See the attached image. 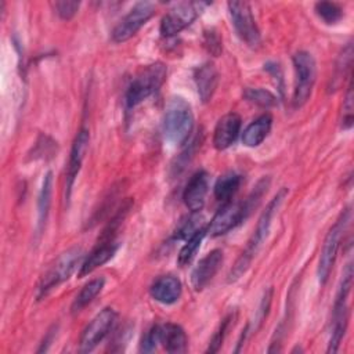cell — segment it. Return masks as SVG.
Instances as JSON below:
<instances>
[{"instance_id": "d4e9b609", "label": "cell", "mask_w": 354, "mask_h": 354, "mask_svg": "<svg viewBox=\"0 0 354 354\" xmlns=\"http://www.w3.org/2000/svg\"><path fill=\"white\" fill-rule=\"evenodd\" d=\"M243 97L249 102L256 104L261 108H272V106H277V104H278V98L271 91H268L266 88H260V87L246 88L243 93Z\"/></svg>"}, {"instance_id": "8992f818", "label": "cell", "mask_w": 354, "mask_h": 354, "mask_svg": "<svg viewBox=\"0 0 354 354\" xmlns=\"http://www.w3.org/2000/svg\"><path fill=\"white\" fill-rule=\"evenodd\" d=\"M293 66L296 79L292 102L295 108H300L311 95L317 77V64L308 51H297L293 55Z\"/></svg>"}, {"instance_id": "f546056e", "label": "cell", "mask_w": 354, "mask_h": 354, "mask_svg": "<svg viewBox=\"0 0 354 354\" xmlns=\"http://www.w3.org/2000/svg\"><path fill=\"white\" fill-rule=\"evenodd\" d=\"M231 319H232V314H228V315L221 321L218 329L216 330V333L213 335V337H212V340H210V343H209L207 353H216V351H218V348H220L221 344H223V340H224V336H225V332H227V329H228V325H230Z\"/></svg>"}, {"instance_id": "e575fe53", "label": "cell", "mask_w": 354, "mask_h": 354, "mask_svg": "<svg viewBox=\"0 0 354 354\" xmlns=\"http://www.w3.org/2000/svg\"><path fill=\"white\" fill-rule=\"evenodd\" d=\"M53 336H54V328H53V329H50V330H48V333H47V336L43 339L41 347L37 350L39 353H41V351H47L48 344H50V343H51V340H53Z\"/></svg>"}, {"instance_id": "ba28073f", "label": "cell", "mask_w": 354, "mask_h": 354, "mask_svg": "<svg viewBox=\"0 0 354 354\" xmlns=\"http://www.w3.org/2000/svg\"><path fill=\"white\" fill-rule=\"evenodd\" d=\"M228 12L236 35L249 47H257L260 44V32L252 14L250 4L246 1H230Z\"/></svg>"}, {"instance_id": "9a60e30c", "label": "cell", "mask_w": 354, "mask_h": 354, "mask_svg": "<svg viewBox=\"0 0 354 354\" xmlns=\"http://www.w3.org/2000/svg\"><path fill=\"white\" fill-rule=\"evenodd\" d=\"M209 191V174L205 170L196 171L189 181L183 194V199L185 206L192 212H199L206 201V195Z\"/></svg>"}, {"instance_id": "7c38bea8", "label": "cell", "mask_w": 354, "mask_h": 354, "mask_svg": "<svg viewBox=\"0 0 354 354\" xmlns=\"http://www.w3.org/2000/svg\"><path fill=\"white\" fill-rule=\"evenodd\" d=\"M120 243L116 241V238H98V242L91 249L88 256L82 261L79 277H86L91 274L95 268L104 266L106 261H109L113 254L118 252Z\"/></svg>"}, {"instance_id": "603a6c76", "label": "cell", "mask_w": 354, "mask_h": 354, "mask_svg": "<svg viewBox=\"0 0 354 354\" xmlns=\"http://www.w3.org/2000/svg\"><path fill=\"white\" fill-rule=\"evenodd\" d=\"M242 184V176L230 171L223 174L214 184V196L217 201L228 202L239 189Z\"/></svg>"}, {"instance_id": "8fae6325", "label": "cell", "mask_w": 354, "mask_h": 354, "mask_svg": "<svg viewBox=\"0 0 354 354\" xmlns=\"http://www.w3.org/2000/svg\"><path fill=\"white\" fill-rule=\"evenodd\" d=\"M246 212L241 202H225L210 220L206 227V234L210 236H220L235 228L242 220H245Z\"/></svg>"}, {"instance_id": "7402d4cb", "label": "cell", "mask_w": 354, "mask_h": 354, "mask_svg": "<svg viewBox=\"0 0 354 354\" xmlns=\"http://www.w3.org/2000/svg\"><path fill=\"white\" fill-rule=\"evenodd\" d=\"M51 192H53V173L48 171L43 178L39 201H37V234L41 232L46 224L48 210H50V203H51Z\"/></svg>"}, {"instance_id": "7a4b0ae2", "label": "cell", "mask_w": 354, "mask_h": 354, "mask_svg": "<svg viewBox=\"0 0 354 354\" xmlns=\"http://www.w3.org/2000/svg\"><path fill=\"white\" fill-rule=\"evenodd\" d=\"M194 129L191 105L181 97H173L167 102L163 116V133L171 145H184Z\"/></svg>"}, {"instance_id": "d6986e66", "label": "cell", "mask_w": 354, "mask_h": 354, "mask_svg": "<svg viewBox=\"0 0 354 354\" xmlns=\"http://www.w3.org/2000/svg\"><path fill=\"white\" fill-rule=\"evenodd\" d=\"M159 343L169 353H184L187 350V335L180 325L166 322L159 325Z\"/></svg>"}, {"instance_id": "3957f363", "label": "cell", "mask_w": 354, "mask_h": 354, "mask_svg": "<svg viewBox=\"0 0 354 354\" xmlns=\"http://www.w3.org/2000/svg\"><path fill=\"white\" fill-rule=\"evenodd\" d=\"M167 75V69L163 64L155 62L144 66L130 82L126 90V106L127 109H133L144 100L155 94L160 86L165 83Z\"/></svg>"}, {"instance_id": "e0dca14e", "label": "cell", "mask_w": 354, "mask_h": 354, "mask_svg": "<svg viewBox=\"0 0 354 354\" xmlns=\"http://www.w3.org/2000/svg\"><path fill=\"white\" fill-rule=\"evenodd\" d=\"M183 292V285L178 278L173 275H163L153 281L151 285L149 293L153 300L162 304H173L176 303Z\"/></svg>"}, {"instance_id": "4fadbf2b", "label": "cell", "mask_w": 354, "mask_h": 354, "mask_svg": "<svg viewBox=\"0 0 354 354\" xmlns=\"http://www.w3.org/2000/svg\"><path fill=\"white\" fill-rule=\"evenodd\" d=\"M88 140H90L88 130L86 127H82L77 131V134H76V137L72 142L69 160H68V169H66V199H69V196H71L73 183H75V180L77 177V173L82 167L84 155L87 152Z\"/></svg>"}, {"instance_id": "4316f807", "label": "cell", "mask_w": 354, "mask_h": 354, "mask_svg": "<svg viewBox=\"0 0 354 354\" xmlns=\"http://www.w3.org/2000/svg\"><path fill=\"white\" fill-rule=\"evenodd\" d=\"M271 299H272V288H268V289L264 292L263 297H261V301H260L259 308H257V311H256L254 319H253L250 324L246 325L248 335L256 332V330L260 328L261 322L266 319V317H267V314H268L270 304H271Z\"/></svg>"}, {"instance_id": "277c9868", "label": "cell", "mask_w": 354, "mask_h": 354, "mask_svg": "<svg viewBox=\"0 0 354 354\" xmlns=\"http://www.w3.org/2000/svg\"><path fill=\"white\" fill-rule=\"evenodd\" d=\"M82 259H83V252L80 248H71L66 252H64L41 278L36 290V299L41 300L55 286L66 281L72 275L77 264H82L80 263Z\"/></svg>"}, {"instance_id": "d6a6232c", "label": "cell", "mask_w": 354, "mask_h": 354, "mask_svg": "<svg viewBox=\"0 0 354 354\" xmlns=\"http://www.w3.org/2000/svg\"><path fill=\"white\" fill-rule=\"evenodd\" d=\"M159 343V325H153L144 336L140 343V351L151 353L156 348Z\"/></svg>"}, {"instance_id": "484cf974", "label": "cell", "mask_w": 354, "mask_h": 354, "mask_svg": "<svg viewBox=\"0 0 354 354\" xmlns=\"http://www.w3.org/2000/svg\"><path fill=\"white\" fill-rule=\"evenodd\" d=\"M315 12L325 24H336L343 18V8L339 4L330 1L317 3Z\"/></svg>"}, {"instance_id": "5bb4252c", "label": "cell", "mask_w": 354, "mask_h": 354, "mask_svg": "<svg viewBox=\"0 0 354 354\" xmlns=\"http://www.w3.org/2000/svg\"><path fill=\"white\" fill-rule=\"evenodd\" d=\"M224 256L220 249H213L199 260L191 274V283L195 290H202L217 274L223 264Z\"/></svg>"}, {"instance_id": "1f68e13d", "label": "cell", "mask_w": 354, "mask_h": 354, "mask_svg": "<svg viewBox=\"0 0 354 354\" xmlns=\"http://www.w3.org/2000/svg\"><path fill=\"white\" fill-rule=\"evenodd\" d=\"M353 86L351 82L348 84L344 102H343V119H342V127L343 129H350L353 126Z\"/></svg>"}, {"instance_id": "ac0fdd59", "label": "cell", "mask_w": 354, "mask_h": 354, "mask_svg": "<svg viewBox=\"0 0 354 354\" xmlns=\"http://www.w3.org/2000/svg\"><path fill=\"white\" fill-rule=\"evenodd\" d=\"M198 94L202 102H207L216 91L218 83V72L213 62H205L196 68L194 73Z\"/></svg>"}, {"instance_id": "ffe728a7", "label": "cell", "mask_w": 354, "mask_h": 354, "mask_svg": "<svg viewBox=\"0 0 354 354\" xmlns=\"http://www.w3.org/2000/svg\"><path fill=\"white\" fill-rule=\"evenodd\" d=\"M272 124V118L268 113H264L259 116L256 120H253L242 133V142L245 147L253 148L260 145L266 137L268 136Z\"/></svg>"}, {"instance_id": "52a82bcc", "label": "cell", "mask_w": 354, "mask_h": 354, "mask_svg": "<svg viewBox=\"0 0 354 354\" xmlns=\"http://www.w3.org/2000/svg\"><path fill=\"white\" fill-rule=\"evenodd\" d=\"M209 6L205 1H183L171 7L160 22V33L163 36H174L189 26Z\"/></svg>"}, {"instance_id": "44dd1931", "label": "cell", "mask_w": 354, "mask_h": 354, "mask_svg": "<svg viewBox=\"0 0 354 354\" xmlns=\"http://www.w3.org/2000/svg\"><path fill=\"white\" fill-rule=\"evenodd\" d=\"M104 283H105V279H104L102 277L94 278V279L88 281V282L82 288V290L76 295V297L73 299L72 306H71V313H72V314H77V313H80L86 306H88V304L98 296V293L102 290Z\"/></svg>"}, {"instance_id": "4dcf8cb0", "label": "cell", "mask_w": 354, "mask_h": 354, "mask_svg": "<svg viewBox=\"0 0 354 354\" xmlns=\"http://www.w3.org/2000/svg\"><path fill=\"white\" fill-rule=\"evenodd\" d=\"M53 6H54L57 15L61 19L68 21L75 17V14L77 12V10L80 7V3L79 1H55Z\"/></svg>"}, {"instance_id": "30bf717a", "label": "cell", "mask_w": 354, "mask_h": 354, "mask_svg": "<svg viewBox=\"0 0 354 354\" xmlns=\"http://www.w3.org/2000/svg\"><path fill=\"white\" fill-rule=\"evenodd\" d=\"M116 321V311L111 307L101 310L83 329L80 336V351H91L111 332Z\"/></svg>"}, {"instance_id": "5b68a950", "label": "cell", "mask_w": 354, "mask_h": 354, "mask_svg": "<svg viewBox=\"0 0 354 354\" xmlns=\"http://www.w3.org/2000/svg\"><path fill=\"white\" fill-rule=\"evenodd\" d=\"M350 217H351V212H350V207H347L342 212V214L339 216L336 223L329 228V231L324 239L321 254H319V261H318V270H317L318 279H319L321 285H324L329 278V274L332 271V267H333L336 256H337V250L340 246L343 232L350 221Z\"/></svg>"}, {"instance_id": "83f0119b", "label": "cell", "mask_w": 354, "mask_h": 354, "mask_svg": "<svg viewBox=\"0 0 354 354\" xmlns=\"http://www.w3.org/2000/svg\"><path fill=\"white\" fill-rule=\"evenodd\" d=\"M201 228H203L202 217L196 216V214H192L187 220L180 223V225L177 227L173 238L174 239H185L187 241L189 236H192Z\"/></svg>"}, {"instance_id": "6da1fadb", "label": "cell", "mask_w": 354, "mask_h": 354, "mask_svg": "<svg viewBox=\"0 0 354 354\" xmlns=\"http://www.w3.org/2000/svg\"><path fill=\"white\" fill-rule=\"evenodd\" d=\"M288 188L282 187L277 195L270 201V203L267 205V207L263 210L261 216L259 217V221L256 224V228L252 234V236L249 238L245 249L242 250V253L239 254V257L236 259L235 264L232 266V268L228 272V278L227 281L228 282H235L238 281L249 268L252 260L254 259L256 253L259 252L260 246L263 245L264 239L267 238L268 235V231H270V227H271V223H272V217L274 214L277 213V210L279 209L281 203L283 202V199L286 198L288 195Z\"/></svg>"}, {"instance_id": "cb8c5ba5", "label": "cell", "mask_w": 354, "mask_h": 354, "mask_svg": "<svg viewBox=\"0 0 354 354\" xmlns=\"http://www.w3.org/2000/svg\"><path fill=\"white\" fill-rule=\"evenodd\" d=\"M206 235V227L201 228L199 231H196L192 236H189L187 241H185V245L181 248L180 253H178V257H177V263L178 266L184 267L187 264H189L192 261V259L195 257L203 238Z\"/></svg>"}, {"instance_id": "836d02e7", "label": "cell", "mask_w": 354, "mask_h": 354, "mask_svg": "<svg viewBox=\"0 0 354 354\" xmlns=\"http://www.w3.org/2000/svg\"><path fill=\"white\" fill-rule=\"evenodd\" d=\"M205 46L207 47V50L214 54V55H218L220 51H221V40L218 39L217 33L210 30L205 35Z\"/></svg>"}, {"instance_id": "2e32d148", "label": "cell", "mask_w": 354, "mask_h": 354, "mask_svg": "<svg viewBox=\"0 0 354 354\" xmlns=\"http://www.w3.org/2000/svg\"><path fill=\"white\" fill-rule=\"evenodd\" d=\"M241 116L235 112H230L220 118L213 134V144L216 149L223 151L234 144L241 131Z\"/></svg>"}, {"instance_id": "f1b7e54d", "label": "cell", "mask_w": 354, "mask_h": 354, "mask_svg": "<svg viewBox=\"0 0 354 354\" xmlns=\"http://www.w3.org/2000/svg\"><path fill=\"white\" fill-rule=\"evenodd\" d=\"M351 58H353V46H351V43H348L343 48L342 54L339 55L337 64H336V72H335V77H333V80H336L335 87L337 86V80H340L346 75V72L350 69Z\"/></svg>"}, {"instance_id": "9c48e42d", "label": "cell", "mask_w": 354, "mask_h": 354, "mask_svg": "<svg viewBox=\"0 0 354 354\" xmlns=\"http://www.w3.org/2000/svg\"><path fill=\"white\" fill-rule=\"evenodd\" d=\"M155 14V4L151 1H140L122 18V21L112 30V40L123 43L131 39Z\"/></svg>"}]
</instances>
